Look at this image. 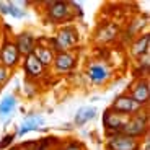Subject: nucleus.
Listing matches in <instances>:
<instances>
[{"label":"nucleus","instance_id":"nucleus-18","mask_svg":"<svg viewBox=\"0 0 150 150\" xmlns=\"http://www.w3.org/2000/svg\"><path fill=\"white\" fill-rule=\"evenodd\" d=\"M96 116H98V108L95 105L80 106L77 109V112H75L72 126H75V127H85L86 124L90 122V121H93Z\"/></svg>","mask_w":150,"mask_h":150},{"label":"nucleus","instance_id":"nucleus-20","mask_svg":"<svg viewBox=\"0 0 150 150\" xmlns=\"http://www.w3.org/2000/svg\"><path fill=\"white\" fill-rule=\"evenodd\" d=\"M134 75L135 79H147L150 70V54H145V56H140L139 59L134 60Z\"/></svg>","mask_w":150,"mask_h":150},{"label":"nucleus","instance_id":"nucleus-27","mask_svg":"<svg viewBox=\"0 0 150 150\" xmlns=\"http://www.w3.org/2000/svg\"><path fill=\"white\" fill-rule=\"evenodd\" d=\"M8 150H18V145H15V147H10Z\"/></svg>","mask_w":150,"mask_h":150},{"label":"nucleus","instance_id":"nucleus-6","mask_svg":"<svg viewBox=\"0 0 150 150\" xmlns=\"http://www.w3.org/2000/svg\"><path fill=\"white\" fill-rule=\"evenodd\" d=\"M142 144L144 140L140 139H134L122 132H114L106 135L105 150H142Z\"/></svg>","mask_w":150,"mask_h":150},{"label":"nucleus","instance_id":"nucleus-14","mask_svg":"<svg viewBox=\"0 0 150 150\" xmlns=\"http://www.w3.org/2000/svg\"><path fill=\"white\" fill-rule=\"evenodd\" d=\"M16 108H18V96L15 93H5L0 98V121L7 127L13 119Z\"/></svg>","mask_w":150,"mask_h":150},{"label":"nucleus","instance_id":"nucleus-4","mask_svg":"<svg viewBox=\"0 0 150 150\" xmlns=\"http://www.w3.org/2000/svg\"><path fill=\"white\" fill-rule=\"evenodd\" d=\"M21 59L23 57L13 41V36L10 31H7V34H4L2 41H0V64L13 72L21 64Z\"/></svg>","mask_w":150,"mask_h":150},{"label":"nucleus","instance_id":"nucleus-16","mask_svg":"<svg viewBox=\"0 0 150 150\" xmlns=\"http://www.w3.org/2000/svg\"><path fill=\"white\" fill-rule=\"evenodd\" d=\"M129 56L132 59H139L140 56H145L150 54V33L149 31H144L142 34L135 36L131 42H129Z\"/></svg>","mask_w":150,"mask_h":150},{"label":"nucleus","instance_id":"nucleus-12","mask_svg":"<svg viewBox=\"0 0 150 150\" xmlns=\"http://www.w3.org/2000/svg\"><path fill=\"white\" fill-rule=\"evenodd\" d=\"M20 67H21L23 74L26 75L28 80H36V79H41V77H44L46 74L49 72V69H46L44 65L39 62V60L36 59V57L33 56V54H30V56H25L21 59V64H20Z\"/></svg>","mask_w":150,"mask_h":150},{"label":"nucleus","instance_id":"nucleus-15","mask_svg":"<svg viewBox=\"0 0 150 150\" xmlns=\"http://www.w3.org/2000/svg\"><path fill=\"white\" fill-rule=\"evenodd\" d=\"M13 41H15V44H16V47H18L20 54H21V57H25V56L33 54V49H34V46H36V42H38V38L34 36L33 31L23 30V31H20L18 34H13Z\"/></svg>","mask_w":150,"mask_h":150},{"label":"nucleus","instance_id":"nucleus-11","mask_svg":"<svg viewBox=\"0 0 150 150\" xmlns=\"http://www.w3.org/2000/svg\"><path fill=\"white\" fill-rule=\"evenodd\" d=\"M127 122V116H122L119 112L112 111L111 108H106L103 111V116H101V126L105 129V134H114V132H121L122 127L126 126Z\"/></svg>","mask_w":150,"mask_h":150},{"label":"nucleus","instance_id":"nucleus-21","mask_svg":"<svg viewBox=\"0 0 150 150\" xmlns=\"http://www.w3.org/2000/svg\"><path fill=\"white\" fill-rule=\"evenodd\" d=\"M30 5V2H25V0H21V2H8V7H10V13H8V16H11V18L15 20H21L26 16V7Z\"/></svg>","mask_w":150,"mask_h":150},{"label":"nucleus","instance_id":"nucleus-22","mask_svg":"<svg viewBox=\"0 0 150 150\" xmlns=\"http://www.w3.org/2000/svg\"><path fill=\"white\" fill-rule=\"evenodd\" d=\"M62 150H86V145L79 139H74V137H67V139L62 140L60 144Z\"/></svg>","mask_w":150,"mask_h":150},{"label":"nucleus","instance_id":"nucleus-8","mask_svg":"<svg viewBox=\"0 0 150 150\" xmlns=\"http://www.w3.org/2000/svg\"><path fill=\"white\" fill-rule=\"evenodd\" d=\"M38 131H41V132L46 131V117L42 114H39V112L30 111L25 114L20 126L16 127L15 135L16 137H23V135L30 134V132H38Z\"/></svg>","mask_w":150,"mask_h":150},{"label":"nucleus","instance_id":"nucleus-28","mask_svg":"<svg viewBox=\"0 0 150 150\" xmlns=\"http://www.w3.org/2000/svg\"><path fill=\"white\" fill-rule=\"evenodd\" d=\"M54 150H62V147L59 145V147H56V149H54Z\"/></svg>","mask_w":150,"mask_h":150},{"label":"nucleus","instance_id":"nucleus-5","mask_svg":"<svg viewBox=\"0 0 150 150\" xmlns=\"http://www.w3.org/2000/svg\"><path fill=\"white\" fill-rule=\"evenodd\" d=\"M121 132L126 135H131L134 139H145L149 135V111H147V108H142L139 112L129 116L127 122Z\"/></svg>","mask_w":150,"mask_h":150},{"label":"nucleus","instance_id":"nucleus-10","mask_svg":"<svg viewBox=\"0 0 150 150\" xmlns=\"http://www.w3.org/2000/svg\"><path fill=\"white\" fill-rule=\"evenodd\" d=\"M109 108H111L112 111L122 114V116H127L129 117V116H132V114H135V112H139L140 109L145 108V106H140L139 103H135L129 95H126L122 91V93H117L116 96L112 98Z\"/></svg>","mask_w":150,"mask_h":150},{"label":"nucleus","instance_id":"nucleus-13","mask_svg":"<svg viewBox=\"0 0 150 150\" xmlns=\"http://www.w3.org/2000/svg\"><path fill=\"white\" fill-rule=\"evenodd\" d=\"M119 33H121V28L117 26L116 23L105 21L96 28L93 39H95L96 44H109V42L116 41L117 36H119Z\"/></svg>","mask_w":150,"mask_h":150},{"label":"nucleus","instance_id":"nucleus-9","mask_svg":"<svg viewBox=\"0 0 150 150\" xmlns=\"http://www.w3.org/2000/svg\"><path fill=\"white\" fill-rule=\"evenodd\" d=\"M126 95L134 100L135 103H139L140 106H145L149 105L150 101V83L149 79H134L132 82H129L127 88L124 91Z\"/></svg>","mask_w":150,"mask_h":150},{"label":"nucleus","instance_id":"nucleus-24","mask_svg":"<svg viewBox=\"0 0 150 150\" xmlns=\"http://www.w3.org/2000/svg\"><path fill=\"white\" fill-rule=\"evenodd\" d=\"M15 139H16L15 132H8V134H5L4 137L0 139V150H8L10 147H13Z\"/></svg>","mask_w":150,"mask_h":150},{"label":"nucleus","instance_id":"nucleus-19","mask_svg":"<svg viewBox=\"0 0 150 150\" xmlns=\"http://www.w3.org/2000/svg\"><path fill=\"white\" fill-rule=\"evenodd\" d=\"M122 31H124L126 39L131 42L135 36H139V34H142L144 31H147V18L144 15L135 16V18L131 20V23H129L127 26H126V30H122Z\"/></svg>","mask_w":150,"mask_h":150},{"label":"nucleus","instance_id":"nucleus-29","mask_svg":"<svg viewBox=\"0 0 150 150\" xmlns=\"http://www.w3.org/2000/svg\"><path fill=\"white\" fill-rule=\"evenodd\" d=\"M0 91H2V90H0Z\"/></svg>","mask_w":150,"mask_h":150},{"label":"nucleus","instance_id":"nucleus-2","mask_svg":"<svg viewBox=\"0 0 150 150\" xmlns=\"http://www.w3.org/2000/svg\"><path fill=\"white\" fill-rule=\"evenodd\" d=\"M75 18V10L72 2L64 0H52L44 2V20L51 25H70Z\"/></svg>","mask_w":150,"mask_h":150},{"label":"nucleus","instance_id":"nucleus-17","mask_svg":"<svg viewBox=\"0 0 150 150\" xmlns=\"http://www.w3.org/2000/svg\"><path fill=\"white\" fill-rule=\"evenodd\" d=\"M33 56L36 57V59L39 60L46 69H51L56 52L51 49V46L47 44V41H44V39H38L36 46H34V49H33Z\"/></svg>","mask_w":150,"mask_h":150},{"label":"nucleus","instance_id":"nucleus-7","mask_svg":"<svg viewBox=\"0 0 150 150\" xmlns=\"http://www.w3.org/2000/svg\"><path fill=\"white\" fill-rule=\"evenodd\" d=\"M79 64V56L75 51H64V52H57L52 60V74L54 75H69L77 69Z\"/></svg>","mask_w":150,"mask_h":150},{"label":"nucleus","instance_id":"nucleus-25","mask_svg":"<svg viewBox=\"0 0 150 150\" xmlns=\"http://www.w3.org/2000/svg\"><path fill=\"white\" fill-rule=\"evenodd\" d=\"M11 74H13V72L8 70L7 67H4V65L0 64V90H2V88H4V86L7 85L8 82H10Z\"/></svg>","mask_w":150,"mask_h":150},{"label":"nucleus","instance_id":"nucleus-3","mask_svg":"<svg viewBox=\"0 0 150 150\" xmlns=\"http://www.w3.org/2000/svg\"><path fill=\"white\" fill-rule=\"evenodd\" d=\"M85 75L90 85L105 86L114 77V69L108 60L101 59V57H91L85 65Z\"/></svg>","mask_w":150,"mask_h":150},{"label":"nucleus","instance_id":"nucleus-23","mask_svg":"<svg viewBox=\"0 0 150 150\" xmlns=\"http://www.w3.org/2000/svg\"><path fill=\"white\" fill-rule=\"evenodd\" d=\"M39 93V85H38L34 80H25L23 82V95L26 98H34Z\"/></svg>","mask_w":150,"mask_h":150},{"label":"nucleus","instance_id":"nucleus-1","mask_svg":"<svg viewBox=\"0 0 150 150\" xmlns=\"http://www.w3.org/2000/svg\"><path fill=\"white\" fill-rule=\"evenodd\" d=\"M47 44L51 46L54 52H64V51H75L80 44V31L74 23L64 25L57 30L51 39H47Z\"/></svg>","mask_w":150,"mask_h":150},{"label":"nucleus","instance_id":"nucleus-26","mask_svg":"<svg viewBox=\"0 0 150 150\" xmlns=\"http://www.w3.org/2000/svg\"><path fill=\"white\" fill-rule=\"evenodd\" d=\"M8 13H10L8 2H0V15H2V16H8Z\"/></svg>","mask_w":150,"mask_h":150}]
</instances>
